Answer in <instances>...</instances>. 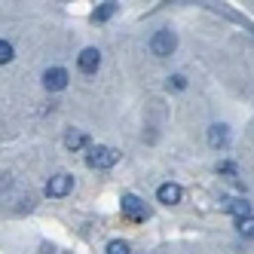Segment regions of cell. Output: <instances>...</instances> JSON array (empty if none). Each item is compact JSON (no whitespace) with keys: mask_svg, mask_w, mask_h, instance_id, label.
<instances>
[{"mask_svg":"<svg viewBox=\"0 0 254 254\" xmlns=\"http://www.w3.org/2000/svg\"><path fill=\"white\" fill-rule=\"evenodd\" d=\"M117 159H120V153H117L114 147H92V150L86 153L89 169H98V172H104V169L117 166Z\"/></svg>","mask_w":254,"mask_h":254,"instance_id":"1","label":"cell"},{"mask_svg":"<svg viewBox=\"0 0 254 254\" xmlns=\"http://www.w3.org/2000/svg\"><path fill=\"white\" fill-rule=\"evenodd\" d=\"M175 46H178V37H175V34H172L169 28L156 31L153 37H150V52H153V56H159V59L172 56V52H175Z\"/></svg>","mask_w":254,"mask_h":254,"instance_id":"2","label":"cell"},{"mask_svg":"<svg viewBox=\"0 0 254 254\" xmlns=\"http://www.w3.org/2000/svg\"><path fill=\"white\" fill-rule=\"evenodd\" d=\"M123 217H129V221H144V217H147V205H144L135 193H126L123 196Z\"/></svg>","mask_w":254,"mask_h":254,"instance_id":"3","label":"cell"},{"mask_svg":"<svg viewBox=\"0 0 254 254\" xmlns=\"http://www.w3.org/2000/svg\"><path fill=\"white\" fill-rule=\"evenodd\" d=\"M70 190H74V178L70 175H56V178H49V184H46V196H52V199H62Z\"/></svg>","mask_w":254,"mask_h":254,"instance_id":"4","label":"cell"},{"mask_svg":"<svg viewBox=\"0 0 254 254\" xmlns=\"http://www.w3.org/2000/svg\"><path fill=\"white\" fill-rule=\"evenodd\" d=\"M43 86L49 89V92H59V89L67 86V70L64 67H49L43 74Z\"/></svg>","mask_w":254,"mask_h":254,"instance_id":"5","label":"cell"},{"mask_svg":"<svg viewBox=\"0 0 254 254\" xmlns=\"http://www.w3.org/2000/svg\"><path fill=\"white\" fill-rule=\"evenodd\" d=\"M77 64H80L83 74H95L98 64H101V52H98V49H92V46L83 49V52H80V59H77Z\"/></svg>","mask_w":254,"mask_h":254,"instance_id":"6","label":"cell"},{"mask_svg":"<svg viewBox=\"0 0 254 254\" xmlns=\"http://www.w3.org/2000/svg\"><path fill=\"white\" fill-rule=\"evenodd\" d=\"M208 144H211L214 150H224L227 144H230V129H227V126H221V123L211 126V129H208Z\"/></svg>","mask_w":254,"mask_h":254,"instance_id":"7","label":"cell"},{"mask_svg":"<svg viewBox=\"0 0 254 254\" xmlns=\"http://www.w3.org/2000/svg\"><path fill=\"white\" fill-rule=\"evenodd\" d=\"M156 196H159L162 205H175V202H181V196H184V193H181L178 184H162V187L156 190Z\"/></svg>","mask_w":254,"mask_h":254,"instance_id":"8","label":"cell"},{"mask_svg":"<svg viewBox=\"0 0 254 254\" xmlns=\"http://www.w3.org/2000/svg\"><path fill=\"white\" fill-rule=\"evenodd\" d=\"M227 208H230V214L236 217V221H245V217H251V205L245 202V199H230Z\"/></svg>","mask_w":254,"mask_h":254,"instance_id":"9","label":"cell"},{"mask_svg":"<svg viewBox=\"0 0 254 254\" xmlns=\"http://www.w3.org/2000/svg\"><path fill=\"white\" fill-rule=\"evenodd\" d=\"M64 147H67V150H80V147H86V135H83L80 129H70V132L64 135Z\"/></svg>","mask_w":254,"mask_h":254,"instance_id":"10","label":"cell"},{"mask_svg":"<svg viewBox=\"0 0 254 254\" xmlns=\"http://www.w3.org/2000/svg\"><path fill=\"white\" fill-rule=\"evenodd\" d=\"M114 12H117V3H101V9H95L92 19H95V22H104V19H111Z\"/></svg>","mask_w":254,"mask_h":254,"instance_id":"11","label":"cell"},{"mask_svg":"<svg viewBox=\"0 0 254 254\" xmlns=\"http://www.w3.org/2000/svg\"><path fill=\"white\" fill-rule=\"evenodd\" d=\"M107 254H129V242H123V239H114L111 245H107Z\"/></svg>","mask_w":254,"mask_h":254,"instance_id":"12","label":"cell"},{"mask_svg":"<svg viewBox=\"0 0 254 254\" xmlns=\"http://www.w3.org/2000/svg\"><path fill=\"white\" fill-rule=\"evenodd\" d=\"M239 233L245 236V239H254V217H245V221H239Z\"/></svg>","mask_w":254,"mask_h":254,"instance_id":"13","label":"cell"},{"mask_svg":"<svg viewBox=\"0 0 254 254\" xmlns=\"http://www.w3.org/2000/svg\"><path fill=\"white\" fill-rule=\"evenodd\" d=\"M6 62H12V46L6 40H0V64H6Z\"/></svg>","mask_w":254,"mask_h":254,"instance_id":"14","label":"cell"},{"mask_svg":"<svg viewBox=\"0 0 254 254\" xmlns=\"http://www.w3.org/2000/svg\"><path fill=\"white\" fill-rule=\"evenodd\" d=\"M217 172H221V175H236V166H233V162H221Z\"/></svg>","mask_w":254,"mask_h":254,"instance_id":"15","label":"cell"},{"mask_svg":"<svg viewBox=\"0 0 254 254\" xmlns=\"http://www.w3.org/2000/svg\"><path fill=\"white\" fill-rule=\"evenodd\" d=\"M169 86H175V89H184V86H187V80L178 74V77H172V80H169Z\"/></svg>","mask_w":254,"mask_h":254,"instance_id":"16","label":"cell"}]
</instances>
